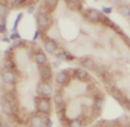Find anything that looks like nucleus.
Instances as JSON below:
<instances>
[{
	"instance_id": "nucleus-1",
	"label": "nucleus",
	"mask_w": 130,
	"mask_h": 127,
	"mask_svg": "<svg viewBox=\"0 0 130 127\" xmlns=\"http://www.w3.org/2000/svg\"><path fill=\"white\" fill-rule=\"evenodd\" d=\"M35 109L36 112L42 116H50L53 112V101L52 98L36 96L35 97Z\"/></svg>"
},
{
	"instance_id": "nucleus-2",
	"label": "nucleus",
	"mask_w": 130,
	"mask_h": 127,
	"mask_svg": "<svg viewBox=\"0 0 130 127\" xmlns=\"http://www.w3.org/2000/svg\"><path fill=\"white\" fill-rule=\"evenodd\" d=\"M53 24V17L51 13L46 12L44 9H40L36 15V25L37 29H39L40 32H47L51 28Z\"/></svg>"
},
{
	"instance_id": "nucleus-3",
	"label": "nucleus",
	"mask_w": 130,
	"mask_h": 127,
	"mask_svg": "<svg viewBox=\"0 0 130 127\" xmlns=\"http://www.w3.org/2000/svg\"><path fill=\"white\" fill-rule=\"evenodd\" d=\"M72 69L59 70L56 73H54V82L59 88H64L69 86L72 81Z\"/></svg>"
},
{
	"instance_id": "nucleus-4",
	"label": "nucleus",
	"mask_w": 130,
	"mask_h": 127,
	"mask_svg": "<svg viewBox=\"0 0 130 127\" xmlns=\"http://www.w3.org/2000/svg\"><path fill=\"white\" fill-rule=\"evenodd\" d=\"M1 80L8 87H15L19 80V73L17 70H1Z\"/></svg>"
},
{
	"instance_id": "nucleus-5",
	"label": "nucleus",
	"mask_w": 130,
	"mask_h": 127,
	"mask_svg": "<svg viewBox=\"0 0 130 127\" xmlns=\"http://www.w3.org/2000/svg\"><path fill=\"white\" fill-rule=\"evenodd\" d=\"M83 16L89 23L92 24H100L102 19V13L100 10L95 9V8H86L83 10Z\"/></svg>"
},
{
	"instance_id": "nucleus-6",
	"label": "nucleus",
	"mask_w": 130,
	"mask_h": 127,
	"mask_svg": "<svg viewBox=\"0 0 130 127\" xmlns=\"http://www.w3.org/2000/svg\"><path fill=\"white\" fill-rule=\"evenodd\" d=\"M54 94V86L52 82H40L37 86V96L45 97V98H52Z\"/></svg>"
},
{
	"instance_id": "nucleus-7",
	"label": "nucleus",
	"mask_w": 130,
	"mask_h": 127,
	"mask_svg": "<svg viewBox=\"0 0 130 127\" xmlns=\"http://www.w3.org/2000/svg\"><path fill=\"white\" fill-rule=\"evenodd\" d=\"M105 105V98L100 91L93 93V105H92V111H94L95 114H100L103 110Z\"/></svg>"
},
{
	"instance_id": "nucleus-8",
	"label": "nucleus",
	"mask_w": 130,
	"mask_h": 127,
	"mask_svg": "<svg viewBox=\"0 0 130 127\" xmlns=\"http://www.w3.org/2000/svg\"><path fill=\"white\" fill-rule=\"evenodd\" d=\"M44 43H43V48L46 54H55L59 50V44L56 39L51 38V37H44Z\"/></svg>"
},
{
	"instance_id": "nucleus-9",
	"label": "nucleus",
	"mask_w": 130,
	"mask_h": 127,
	"mask_svg": "<svg viewBox=\"0 0 130 127\" xmlns=\"http://www.w3.org/2000/svg\"><path fill=\"white\" fill-rule=\"evenodd\" d=\"M39 79L42 82H52V80H54V72L51 64L39 67Z\"/></svg>"
},
{
	"instance_id": "nucleus-10",
	"label": "nucleus",
	"mask_w": 130,
	"mask_h": 127,
	"mask_svg": "<svg viewBox=\"0 0 130 127\" xmlns=\"http://www.w3.org/2000/svg\"><path fill=\"white\" fill-rule=\"evenodd\" d=\"M1 110L5 115L9 116V117H12V118H16L18 115V105H15V104H11V102L2 100Z\"/></svg>"
},
{
	"instance_id": "nucleus-11",
	"label": "nucleus",
	"mask_w": 130,
	"mask_h": 127,
	"mask_svg": "<svg viewBox=\"0 0 130 127\" xmlns=\"http://www.w3.org/2000/svg\"><path fill=\"white\" fill-rule=\"evenodd\" d=\"M72 77L74 79L81 81V82H86V81L90 80V73H89V71H86L85 69H83L81 66L72 69Z\"/></svg>"
},
{
	"instance_id": "nucleus-12",
	"label": "nucleus",
	"mask_w": 130,
	"mask_h": 127,
	"mask_svg": "<svg viewBox=\"0 0 130 127\" xmlns=\"http://www.w3.org/2000/svg\"><path fill=\"white\" fill-rule=\"evenodd\" d=\"M55 60H58L61 62H72L76 59V56H74L72 53H70L69 51L64 50V48H59V50L54 54Z\"/></svg>"
},
{
	"instance_id": "nucleus-13",
	"label": "nucleus",
	"mask_w": 130,
	"mask_h": 127,
	"mask_svg": "<svg viewBox=\"0 0 130 127\" xmlns=\"http://www.w3.org/2000/svg\"><path fill=\"white\" fill-rule=\"evenodd\" d=\"M52 101H53L54 106L57 108V109H62V108H65V106H66V100H65V97L61 90L54 91Z\"/></svg>"
},
{
	"instance_id": "nucleus-14",
	"label": "nucleus",
	"mask_w": 130,
	"mask_h": 127,
	"mask_svg": "<svg viewBox=\"0 0 130 127\" xmlns=\"http://www.w3.org/2000/svg\"><path fill=\"white\" fill-rule=\"evenodd\" d=\"M34 61H35V63L38 65V67H42V66L46 65V64H48V56H47V54L44 52V50L39 48L38 51H36V52L34 53Z\"/></svg>"
},
{
	"instance_id": "nucleus-15",
	"label": "nucleus",
	"mask_w": 130,
	"mask_h": 127,
	"mask_svg": "<svg viewBox=\"0 0 130 127\" xmlns=\"http://www.w3.org/2000/svg\"><path fill=\"white\" fill-rule=\"evenodd\" d=\"M109 92L111 94V97H112V98L115 99V100L117 101L119 105H121L122 107H124V105H126V102H127L128 99H127V97L124 96V93L122 92V91L119 90V89H117L115 87V88L110 89Z\"/></svg>"
},
{
	"instance_id": "nucleus-16",
	"label": "nucleus",
	"mask_w": 130,
	"mask_h": 127,
	"mask_svg": "<svg viewBox=\"0 0 130 127\" xmlns=\"http://www.w3.org/2000/svg\"><path fill=\"white\" fill-rule=\"evenodd\" d=\"M28 126L29 127H44V116L37 114H31L28 117Z\"/></svg>"
},
{
	"instance_id": "nucleus-17",
	"label": "nucleus",
	"mask_w": 130,
	"mask_h": 127,
	"mask_svg": "<svg viewBox=\"0 0 130 127\" xmlns=\"http://www.w3.org/2000/svg\"><path fill=\"white\" fill-rule=\"evenodd\" d=\"M96 62L93 58H90V56H85V58L80 59V66L85 69L86 71H94L96 66Z\"/></svg>"
},
{
	"instance_id": "nucleus-18",
	"label": "nucleus",
	"mask_w": 130,
	"mask_h": 127,
	"mask_svg": "<svg viewBox=\"0 0 130 127\" xmlns=\"http://www.w3.org/2000/svg\"><path fill=\"white\" fill-rule=\"evenodd\" d=\"M58 2H59L58 0H45V1H43L42 8L45 10L46 12H48V13L52 15V12L57 8Z\"/></svg>"
},
{
	"instance_id": "nucleus-19",
	"label": "nucleus",
	"mask_w": 130,
	"mask_h": 127,
	"mask_svg": "<svg viewBox=\"0 0 130 127\" xmlns=\"http://www.w3.org/2000/svg\"><path fill=\"white\" fill-rule=\"evenodd\" d=\"M101 80L103 81L105 88H107L108 90H110V89H112V88L116 87V86H115V79H113L112 74H110L109 72H107L105 74L102 75V77H101Z\"/></svg>"
},
{
	"instance_id": "nucleus-20",
	"label": "nucleus",
	"mask_w": 130,
	"mask_h": 127,
	"mask_svg": "<svg viewBox=\"0 0 130 127\" xmlns=\"http://www.w3.org/2000/svg\"><path fill=\"white\" fill-rule=\"evenodd\" d=\"M2 100L8 101V102H11V104H15V105H18L17 96H16L15 91H12V90H8V91H6V92L4 93Z\"/></svg>"
},
{
	"instance_id": "nucleus-21",
	"label": "nucleus",
	"mask_w": 130,
	"mask_h": 127,
	"mask_svg": "<svg viewBox=\"0 0 130 127\" xmlns=\"http://www.w3.org/2000/svg\"><path fill=\"white\" fill-rule=\"evenodd\" d=\"M85 121L82 117H75V118H71L67 121L66 127H84Z\"/></svg>"
},
{
	"instance_id": "nucleus-22",
	"label": "nucleus",
	"mask_w": 130,
	"mask_h": 127,
	"mask_svg": "<svg viewBox=\"0 0 130 127\" xmlns=\"http://www.w3.org/2000/svg\"><path fill=\"white\" fill-rule=\"evenodd\" d=\"M118 11L122 17L130 19V5L128 4H120L118 6Z\"/></svg>"
},
{
	"instance_id": "nucleus-23",
	"label": "nucleus",
	"mask_w": 130,
	"mask_h": 127,
	"mask_svg": "<svg viewBox=\"0 0 130 127\" xmlns=\"http://www.w3.org/2000/svg\"><path fill=\"white\" fill-rule=\"evenodd\" d=\"M27 2L28 1H25V0H11V1H8V7L11 8V9L21 8L23 6H28Z\"/></svg>"
},
{
	"instance_id": "nucleus-24",
	"label": "nucleus",
	"mask_w": 130,
	"mask_h": 127,
	"mask_svg": "<svg viewBox=\"0 0 130 127\" xmlns=\"http://www.w3.org/2000/svg\"><path fill=\"white\" fill-rule=\"evenodd\" d=\"M9 13L8 1H0V18H7Z\"/></svg>"
},
{
	"instance_id": "nucleus-25",
	"label": "nucleus",
	"mask_w": 130,
	"mask_h": 127,
	"mask_svg": "<svg viewBox=\"0 0 130 127\" xmlns=\"http://www.w3.org/2000/svg\"><path fill=\"white\" fill-rule=\"evenodd\" d=\"M23 18H24V12L23 11L18 12L17 16H16V18H15V20H13V24H12V27H11V33H13V32H18L17 31L18 26H19V24H20V21Z\"/></svg>"
},
{
	"instance_id": "nucleus-26",
	"label": "nucleus",
	"mask_w": 130,
	"mask_h": 127,
	"mask_svg": "<svg viewBox=\"0 0 130 127\" xmlns=\"http://www.w3.org/2000/svg\"><path fill=\"white\" fill-rule=\"evenodd\" d=\"M94 72H95V73L101 78L102 75L105 74L107 72H109V71H108V69L105 67V65H103V64H96L95 69H94Z\"/></svg>"
},
{
	"instance_id": "nucleus-27",
	"label": "nucleus",
	"mask_w": 130,
	"mask_h": 127,
	"mask_svg": "<svg viewBox=\"0 0 130 127\" xmlns=\"http://www.w3.org/2000/svg\"><path fill=\"white\" fill-rule=\"evenodd\" d=\"M8 32V27H7V18H0V34L1 35H6Z\"/></svg>"
},
{
	"instance_id": "nucleus-28",
	"label": "nucleus",
	"mask_w": 130,
	"mask_h": 127,
	"mask_svg": "<svg viewBox=\"0 0 130 127\" xmlns=\"http://www.w3.org/2000/svg\"><path fill=\"white\" fill-rule=\"evenodd\" d=\"M112 10H113V8L111 6H105V5H103V6H101V10H100V11H101V13L103 16H108L112 12Z\"/></svg>"
},
{
	"instance_id": "nucleus-29",
	"label": "nucleus",
	"mask_w": 130,
	"mask_h": 127,
	"mask_svg": "<svg viewBox=\"0 0 130 127\" xmlns=\"http://www.w3.org/2000/svg\"><path fill=\"white\" fill-rule=\"evenodd\" d=\"M25 43H26V42H24L23 38H21V39H18V40H15V42L11 43V46H10V47H11V50H16V48L21 47L24 44H25Z\"/></svg>"
},
{
	"instance_id": "nucleus-30",
	"label": "nucleus",
	"mask_w": 130,
	"mask_h": 127,
	"mask_svg": "<svg viewBox=\"0 0 130 127\" xmlns=\"http://www.w3.org/2000/svg\"><path fill=\"white\" fill-rule=\"evenodd\" d=\"M53 126H54V123H53L52 118L50 116L44 117V127H53Z\"/></svg>"
},
{
	"instance_id": "nucleus-31",
	"label": "nucleus",
	"mask_w": 130,
	"mask_h": 127,
	"mask_svg": "<svg viewBox=\"0 0 130 127\" xmlns=\"http://www.w3.org/2000/svg\"><path fill=\"white\" fill-rule=\"evenodd\" d=\"M9 38L11 42H15V40H18V39H21V36L18 32H13V33H10L9 35Z\"/></svg>"
},
{
	"instance_id": "nucleus-32",
	"label": "nucleus",
	"mask_w": 130,
	"mask_h": 127,
	"mask_svg": "<svg viewBox=\"0 0 130 127\" xmlns=\"http://www.w3.org/2000/svg\"><path fill=\"white\" fill-rule=\"evenodd\" d=\"M35 10H36V5L35 4H29L26 8V11L28 13H30V15H32L35 12Z\"/></svg>"
},
{
	"instance_id": "nucleus-33",
	"label": "nucleus",
	"mask_w": 130,
	"mask_h": 127,
	"mask_svg": "<svg viewBox=\"0 0 130 127\" xmlns=\"http://www.w3.org/2000/svg\"><path fill=\"white\" fill-rule=\"evenodd\" d=\"M43 34V32H40L39 29H36V31L34 32V35H32V43H35L37 39L40 37V35Z\"/></svg>"
},
{
	"instance_id": "nucleus-34",
	"label": "nucleus",
	"mask_w": 130,
	"mask_h": 127,
	"mask_svg": "<svg viewBox=\"0 0 130 127\" xmlns=\"http://www.w3.org/2000/svg\"><path fill=\"white\" fill-rule=\"evenodd\" d=\"M61 63H62L61 61L54 60V61L52 62V64H51V66H52V67H55V69H57V67H59V65H61Z\"/></svg>"
},
{
	"instance_id": "nucleus-35",
	"label": "nucleus",
	"mask_w": 130,
	"mask_h": 127,
	"mask_svg": "<svg viewBox=\"0 0 130 127\" xmlns=\"http://www.w3.org/2000/svg\"><path fill=\"white\" fill-rule=\"evenodd\" d=\"M1 40H2V43H11V40H10V38H9V36H6V35H5V36H2V38H1Z\"/></svg>"
},
{
	"instance_id": "nucleus-36",
	"label": "nucleus",
	"mask_w": 130,
	"mask_h": 127,
	"mask_svg": "<svg viewBox=\"0 0 130 127\" xmlns=\"http://www.w3.org/2000/svg\"><path fill=\"white\" fill-rule=\"evenodd\" d=\"M124 108H126L128 111H130V100H127L126 105H124Z\"/></svg>"
},
{
	"instance_id": "nucleus-37",
	"label": "nucleus",
	"mask_w": 130,
	"mask_h": 127,
	"mask_svg": "<svg viewBox=\"0 0 130 127\" xmlns=\"http://www.w3.org/2000/svg\"><path fill=\"white\" fill-rule=\"evenodd\" d=\"M1 125H2V116L0 115V126H1Z\"/></svg>"
},
{
	"instance_id": "nucleus-38",
	"label": "nucleus",
	"mask_w": 130,
	"mask_h": 127,
	"mask_svg": "<svg viewBox=\"0 0 130 127\" xmlns=\"http://www.w3.org/2000/svg\"><path fill=\"white\" fill-rule=\"evenodd\" d=\"M128 45H129V48H130V40H129V38H128Z\"/></svg>"
},
{
	"instance_id": "nucleus-39",
	"label": "nucleus",
	"mask_w": 130,
	"mask_h": 127,
	"mask_svg": "<svg viewBox=\"0 0 130 127\" xmlns=\"http://www.w3.org/2000/svg\"><path fill=\"white\" fill-rule=\"evenodd\" d=\"M129 28H130V26H129Z\"/></svg>"
}]
</instances>
